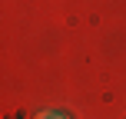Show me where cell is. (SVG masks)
<instances>
[{"instance_id": "6da1fadb", "label": "cell", "mask_w": 126, "mask_h": 119, "mask_svg": "<svg viewBox=\"0 0 126 119\" xmlns=\"http://www.w3.org/2000/svg\"><path fill=\"white\" fill-rule=\"evenodd\" d=\"M40 119H63V116H57V113H43Z\"/></svg>"}]
</instances>
